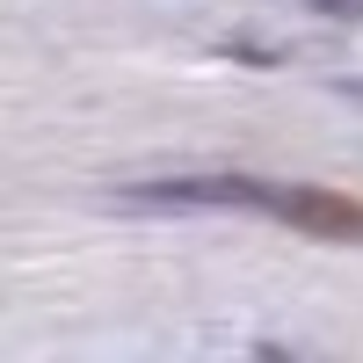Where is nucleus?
Here are the masks:
<instances>
[{
	"instance_id": "nucleus-1",
	"label": "nucleus",
	"mask_w": 363,
	"mask_h": 363,
	"mask_svg": "<svg viewBox=\"0 0 363 363\" xmlns=\"http://www.w3.org/2000/svg\"><path fill=\"white\" fill-rule=\"evenodd\" d=\"M269 218H284L313 240H363V203L342 189H320V182H262V203Z\"/></svg>"
},
{
	"instance_id": "nucleus-2",
	"label": "nucleus",
	"mask_w": 363,
	"mask_h": 363,
	"mask_svg": "<svg viewBox=\"0 0 363 363\" xmlns=\"http://www.w3.org/2000/svg\"><path fill=\"white\" fill-rule=\"evenodd\" d=\"M306 8H313V15H356L363 0H306Z\"/></svg>"
},
{
	"instance_id": "nucleus-3",
	"label": "nucleus",
	"mask_w": 363,
	"mask_h": 363,
	"mask_svg": "<svg viewBox=\"0 0 363 363\" xmlns=\"http://www.w3.org/2000/svg\"><path fill=\"white\" fill-rule=\"evenodd\" d=\"M356 102H363V87H356Z\"/></svg>"
}]
</instances>
